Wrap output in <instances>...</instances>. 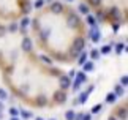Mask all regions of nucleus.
Listing matches in <instances>:
<instances>
[{
  "mask_svg": "<svg viewBox=\"0 0 128 120\" xmlns=\"http://www.w3.org/2000/svg\"><path fill=\"white\" fill-rule=\"evenodd\" d=\"M21 114H22V117H24V118H30V117H32V114L28 112V111H22Z\"/></svg>",
  "mask_w": 128,
  "mask_h": 120,
  "instance_id": "c85d7f7f",
  "label": "nucleus"
},
{
  "mask_svg": "<svg viewBox=\"0 0 128 120\" xmlns=\"http://www.w3.org/2000/svg\"><path fill=\"white\" fill-rule=\"evenodd\" d=\"M21 48H22V51H24V52H30V51H32V48H33L32 40L28 38V36H24V38H22V41H21Z\"/></svg>",
  "mask_w": 128,
  "mask_h": 120,
  "instance_id": "20e7f679",
  "label": "nucleus"
},
{
  "mask_svg": "<svg viewBox=\"0 0 128 120\" xmlns=\"http://www.w3.org/2000/svg\"><path fill=\"white\" fill-rule=\"evenodd\" d=\"M92 90H93V87L88 88V92H87V93H86V92H84V93H81V95H79V100H78V103H86V101H87V98H88V93H90Z\"/></svg>",
  "mask_w": 128,
  "mask_h": 120,
  "instance_id": "9b49d317",
  "label": "nucleus"
},
{
  "mask_svg": "<svg viewBox=\"0 0 128 120\" xmlns=\"http://www.w3.org/2000/svg\"><path fill=\"white\" fill-rule=\"evenodd\" d=\"M126 76H122V79H120V84H122V86H124V87H126Z\"/></svg>",
  "mask_w": 128,
  "mask_h": 120,
  "instance_id": "72a5a7b5",
  "label": "nucleus"
},
{
  "mask_svg": "<svg viewBox=\"0 0 128 120\" xmlns=\"http://www.w3.org/2000/svg\"><path fill=\"white\" fill-rule=\"evenodd\" d=\"M84 46H86V40L82 38V36H76L74 40H73V44H71V56L73 57H78L82 52Z\"/></svg>",
  "mask_w": 128,
  "mask_h": 120,
  "instance_id": "f257e3e1",
  "label": "nucleus"
},
{
  "mask_svg": "<svg viewBox=\"0 0 128 120\" xmlns=\"http://www.w3.org/2000/svg\"><path fill=\"white\" fill-rule=\"evenodd\" d=\"M87 22H88V26H95V19H93L90 14H87Z\"/></svg>",
  "mask_w": 128,
  "mask_h": 120,
  "instance_id": "393cba45",
  "label": "nucleus"
},
{
  "mask_svg": "<svg viewBox=\"0 0 128 120\" xmlns=\"http://www.w3.org/2000/svg\"><path fill=\"white\" fill-rule=\"evenodd\" d=\"M88 3H90L92 5V6H100V5H101V0H88Z\"/></svg>",
  "mask_w": 128,
  "mask_h": 120,
  "instance_id": "aec40b11",
  "label": "nucleus"
},
{
  "mask_svg": "<svg viewBox=\"0 0 128 120\" xmlns=\"http://www.w3.org/2000/svg\"><path fill=\"white\" fill-rule=\"evenodd\" d=\"M8 30H10V32H16V30H18V26H16V24H11V26L8 27Z\"/></svg>",
  "mask_w": 128,
  "mask_h": 120,
  "instance_id": "473e14b6",
  "label": "nucleus"
},
{
  "mask_svg": "<svg viewBox=\"0 0 128 120\" xmlns=\"http://www.w3.org/2000/svg\"><path fill=\"white\" fill-rule=\"evenodd\" d=\"M11 120H19V118H16V117H13V118H11Z\"/></svg>",
  "mask_w": 128,
  "mask_h": 120,
  "instance_id": "37998d69",
  "label": "nucleus"
},
{
  "mask_svg": "<svg viewBox=\"0 0 128 120\" xmlns=\"http://www.w3.org/2000/svg\"><path fill=\"white\" fill-rule=\"evenodd\" d=\"M6 96H8V95L5 93L3 90H0V98H2V100H6Z\"/></svg>",
  "mask_w": 128,
  "mask_h": 120,
  "instance_id": "e433bc0d",
  "label": "nucleus"
},
{
  "mask_svg": "<svg viewBox=\"0 0 128 120\" xmlns=\"http://www.w3.org/2000/svg\"><path fill=\"white\" fill-rule=\"evenodd\" d=\"M5 33H6V28H5L3 26H0V38H3Z\"/></svg>",
  "mask_w": 128,
  "mask_h": 120,
  "instance_id": "7c9ffc66",
  "label": "nucleus"
},
{
  "mask_svg": "<svg viewBox=\"0 0 128 120\" xmlns=\"http://www.w3.org/2000/svg\"><path fill=\"white\" fill-rule=\"evenodd\" d=\"M111 52V46H104L101 49V54H109Z\"/></svg>",
  "mask_w": 128,
  "mask_h": 120,
  "instance_id": "cd10ccee",
  "label": "nucleus"
},
{
  "mask_svg": "<svg viewBox=\"0 0 128 120\" xmlns=\"http://www.w3.org/2000/svg\"><path fill=\"white\" fill-rule=\"evenodd\" d=\"M104 18H106V16H104V11H98V13H96V19H98V21H103Z\"/></svg>",
  "mask_w": 128,
  "mask_h": 120,
  "instance_id": "5701e85b",
  "label": "nucleus"
},
{
  "mask_svg": "<svg viewBox=\"0 0 128 120\" xmlns=\"http://www.w3.org/2000/svg\"><path fill=\"white\" fill-rule=\"evenodd\" d=\"M108 18L112 19V21H119V19H120V10L117 6L109 8V11H108Z\"/></svg>",
  "mask_w": 128,
  "mask_h": 120,
  "instance_id": "39448f33",
  "label": "nucleus"
},
{
  "mask_svg": "<svg viewBox=\"0 0 128 120\" xmlns=\"http://www.w3.org/2000/svg\"><path fill=\"white\" fill-rule=\"evenodd\" d=\"M49 33H51L49 30H43V32H41V40H46V38H49Z\"/></svg>",
  "mask_w": 128,
  "mask_h": 120,
  "instance_id": "a878e982",
  "label": "nucleus"
},
{
  "mask_svg": "<svg viewBox=\"0 0 128 120\" xmlns=\"http://www.w3.org/2000/svg\"><path fill=\"white\" fill-rule=\"evenodd\" d=\"M122 49H124V46H122V44H119V46H117V52H122Z\"/></svg>",
  "mask_w": 128,
  "mask_h": 120,
  "instance_id": "58836bf2",
  "label": "nucleus"
},
{
  "mask_svg": "<svg viewBox=\"0 0 128 120\" xmlns=\"http://www.w3.org/2000/svg\"><path fill=\"white\" fill-rule=\"evenodd\" d=\"M41 60H43L46 65H52V60L49 58V57H46V56H41Z\"/></svg>",
  "mask_w": 128,
  "mask_h": 120,
  "instance_id": "4be33fe9",
  "label": "nucleus"
},
{
  "mask_svg": "<svg viewBox=\"0 0 128 120\" xmlns=\"http://www.w3.org/2000/svg\"><path fill=\"white\" fill-rule=\"evenodd\" d=\"M43 5H44V0H36V2L33 3V6H35V8H41Z\"/></svg>",
  "mask_w": 128,
  "mask_h": 120,
  "instance_id": "b1692460",
  "label": "nucleus"
},
{
  "mask_svg": "<svg viewBox=\"0 0 128 120\" xmlns=\"http://www.w3.org/2000/svg\"><path fill=\"white\" fill-rule=\"evenodd\" d=\"M124 92H125V88L122 87V86H117V87H116V95H122Z\"/></svg>",
  "mask_w": 128,
  "mask_h": 120,
  "instance_id": "412c9836",
  "label": "nucleus"
},
{
  "mask_svg": "<svg viewBox=\"0 0 128 120\" xmlns=\"http://www.w3.org/2000/svg\"><path fill=\"white\" fill-rule=\"evenodd\" d=\"M54 101L58 103V104L66 103V93H65V90H57V92L54 93Z\"/></svg>",
  "mask_w": 128,
  "mask_h": 120,
  "instance_id": "7ed1b4c3",
  "label": "nucleus"
},
{
  "mask_svg": "<svg viewBox=\"0 0 128 120\" xmlns=\"http://www.w3.org/2000/svg\"><path fill=\"white\" fill-rule=\"evenodd\" d=\"M92 70H93V63H92V62L84 63V73H86V71H92Z\"/></svg>",
  "mask_w": 128,
  "mask_h": 120,
  "instance_id": "a211bd4d",
  "label": "nucleus"
},
{
  "mask_svg": "<svg viewBox=\"0 0 128 120\" xmlns=\"http://www.w3.org/2000/svg\"><path fill=\"white\" fill-rule=\"evenodd\" d=\"M0 118H2V112H0Z\"/></svg>",
  "mask_w": 128,
  "mask_h": 120,
  "instance_id": "a18cd8bd",
  "label": "nucleus"
},
{
  "mask_svg": "<svg viewBox=\"0 0 128 120\" xmlns=\"http://www.w3.org/2000/svg\"><path fill=\"white\" fill-rule=\"evenodd\" d=\"M32 24H33V28H36V30L40 28V22H38V19H35V21H33Z\"/></svg>",
  "mask_w": 128,
  "mask_h": 120,
  "instance_id": "f704fd0d",
  "label": "nucleus"
},
{
  "mask_svg": "<svg viewBox=\"0 0 128 120\" xmlns=\"http://www.w3.org/2000/svg\"><path fill=\"white\" fill-rule=\"evenodd\" d=\"M109 120H117V118L116 117H109Z\"/></svg>",
  "mask_w": 128,
  "mask_h": 120,
  "instance_id": "79ce46f5",
  "label": "nucleus"
},
{
  "mask_svg": "<svg viewBox=\"0 0 128 120\" xmlns=\"http://www.w3.org/2000/svg\"><path fill=\"white\" fill-rule=\"evenodd\" d=\"M65 118H66V120H74V118H76V112L73 111V109H71V111H66Z\"/></svg>",
  "mask_w": 128,
  "mask_h": 120,
  "instance_id": "f8f14e48",
  "label": "nucleus"
},
{
  "mask_svg": "<svg viewBox=\"0 0 128 120\" xmlns=\"http://www.w3.org/2000/svg\"><path fill=\"white\" fill-rule=\"evenodd\" d=\"M62 11H63V5L60 2H54L51 5V13L52 14H62Z\"/></svg>",
  "mask_w": 128,
  "mask_h": 120,
  "instance_id": "0eeeda50",
  "label": "nucleus"
},
{
  "mask_svg": "<svg viewBox=\"0 0 128 120\" xmlns=\"http://www.w3.org/2000/svg\"><path fill=\"white\" fill-rule=\"evenodd\" d=\"M79 65H84V62H86V60H87V52H81L79 54Z\"/></svg>",
  "mask_w": 128,
  "mask_h": 120,
  "instance_id": "f3484780",
  "label": "nucleus"
},
{
  "mask_svg": "<svg viewBox=\"0 0 128 120\" xmlns=\"http://www.w3.org/2000/svg\"><path fill=\"white\" fill-rule=\"evenodd\" d=\"M101 111V104H96V106H93L92 109V112H100Z\"/></svg>",
  "mask_w": 128,
  "mask_h": 120,
  "instance_id": "2f4dec72",
  "label": "nucleus"
},
{
  "mask_svg": "<svg viewBox=\"0 0 128 120\" xmlns=\"http://www.w3.org/2000/svg\"><path fill=\"white\" fill-rule=\"evenodd\" d=\"M119 27H120L119 22H114V24H112V28H114V32H117V30H119Z\"/></svg>",
  "mask_w": 128,
  "mask_h": 120,
  "instance_id": "c9c22d12",
  "label": "nucleus"
},
{
  "mask_svg": "<svg viewBox=\"0 0 128 120\" xmlns=\"http://www.w3.org/2000/svg\"><path fill=\"white\" fill-rule=\"evenodd\" d=\"M116 98H117V95L116 93H108V96H106V101L112 104V103H116Z\"/></svg>",
  "mask_w": 128,
  "mask_h": 120,
  "instance_id": "ddd939ff",
  "label": "nucleus"
},
{
  "mask_svg": "<svg viewBox=\"0 0 128 120\" xmlns=\"http://www.w3.org/2000/svg\"><path fill=\"white\" fill-rule=\"evenodd\" d=\"M36 104L38 106H46V96H38V100H36Z\"/></svg>",
  "mask_w": 128,
  "mask_h": 120,
  "instance_id": "dca6fc26",
  "label": "nucleus"
},
{
  "mask_svg": "<svg viewBox=\"0 0 128 120\" xmlns=\"http://www.w3.org/2000/svg\"><path fill=\"white\" fill-rule=\"evenodd\" d=\"M35 120H43V118H40V117H38V118H35Z\"/></svg>",
  "mask_w": 128,
  "mask_h": 120,
  "instance_id": "c03bdc74",
  "label": "nucleus"
},
{
  "mask_svg": "<svg viewBox=\"0 0 128 120\" xmlns=\"http://www.w3.org/2000/svg\"><path fill=\"white\" fill-rule=\"evenodd\" d=\"M19 5H21L22 13H24V14H28V13H30L32 5H30V2H28V0H22V2H19Z\"/></svg>",
  "mask_w": 128,
  "mask_h": 120,
  "instance_id": "1a4fd4ad",
  "label": "nucleus"
},
{
  "mask_svg": "<svg viewBox=\"0 0 128 120\" xmlns=\"http://www.w3.org/2000/svg\"><path fill=\"white\" fill-rule=\"evenodd\" d=\"M79 11H81L82 14H86V16H87V14H88V5L81 3V5H79Z\"/></svg>",
  "mask_w": 128,
  "mask_h": 120,
  "instance_id": "4468645a",
  "label": "nucleus"
},
{
  "mask_svg": "<svg viewBox=\"0 0 128 120\" xmlns=\"http://www.w3.org/2000/svg\"><path fill=\"white\" fill-rule=\"evenodd\" d=\"M58 84H60V90H66V88H70L71 81L68 76H60L58 78Z\"/></svg>",
  "mask_w": 128,
  "mask_h": 120,
  "instance_id": "423d86ee",
  "label": "nucleus"
},
{
  "mask_svg": "<svg viewBox=\"0 0 128 120\" xmlns=\"http://www.w3.org/2000/svg\"><path fill=\"white\" fill-rule=\"evenodd\" d=\"M10 116H11V117H16V116H18V109L11 108V109H10Z\"/></svg>",
  "mask_w": 128,
  "mask_h": 120,
  "instance_id": "c756f323",
  "label": "nucleus"
},
{
  "mask_svg": "<svg viewBox=\"0 0 128 120\" xmlns=\"http://www.w3.org/2000/svg\"><path fill=\"white\" fill-rule=\"evenodd\" d=\"M90 57H92L93 60H95V58L100 57V52H98V51H92V52H90Z\"/></svg>",
  "mask_w": 128,
  "mask_h": 120,
  "instance_id": "bb28decb",
  "label": "nucleus"
},
{
  "mask_svg": "<svg viewBox=\"0 0 128 120\" xmlns=\"http://www.w3.org/2000/svg\"><path fill=\"white\" fill-rule=\"evenodd\" d=\"M74 78H76V82H74V88H73V90H78V87H79L81 84L86 81V79H87V76H86V73L82 71V73H79V74H76Z\"/></svg>",
  "mask_w": 128,
  "mask_h": 120,
  "instance_id": "6e6552de",
  "label": "nucleus"
},
{
  "mask_svg": "<svg viewBox=\"0 0 128 120\" xmlns=\"http://www.w3.org/2000/svg\"><path fill=\"white\" fill-rule=\"evenodd\" d=\"M81 120H90V114H86V116H82Z\"/></svg>",
  "mask_w": 128,
  "mask_h": 120,
  "instance_id": "4c0bfd02",
  "label": "nucleus"
},
{
  "mask_svg": "<svg viewBox=\"0 0 128 120\" xmlns=\"http://www.w3.org/2000/svg\"><path fill=\"white\" fill-rule=\"evenodd\" d=\"M28 22H30V19H28V18H24L22 21H21V28H26L28 26Z\"/></svg>",
  "mask_w": 128,
  "mask_h": 120,
  "instance_id": "6ab92c4d",
  "label": "nucleus"
},
{
  "mask_svg": "<svg viewBox=\"0 0 128 120\" xmlns=\"http://www.w3.org/2000/svg\"><path fill=\"white\" fill-rule=\"evenodd\" d=\"M119 118L126 120V108H120L119 109Z\"/></svg>",
  "mask_w": 128,
  "mask_h": 120,
  "instance_id": "2eb2a0df",
  "label": "nucleus"
},
{
  "mask_svg": "<svg viewBox=\"0 0 128 120\" xmlns=\"http://www.w3.org/2000/svg\"><path fill=\"white\" fill-rule=\"evenodd\" d=\"M68 2H73V0H68Z\"/></svg>",
  "mask_w": 128,
  "mask_h": 120,
  "instance_id": "49530a36",
  "label": "nucleus"
},
{
  "mask_svg": "<svg viewBox=\"0 0 128 120\" xmlns=\"http://www.w3.org/2000/svg\"><path fill=\"white\" fill-rule=\"evenodd\" d=\"M2 109H3V104H2V103H0V111H2Z\"/></svg>",
  "mask_w": 128,
  "mask_h": 120,
  "instance_id": "a19ab883",
  "label": "nucleus"
},
{
  "mask_svg": "<svg viewBox=\"0 0 128 120\" xmlns=\"http://www.w3.org/2000/svg\"><path fill=\"white\" fill-rule=\"evenodd\" d=\"M66 26L70 27V28H78V27H81V19L78 18L76 13H70V14H68V18H66Z\"/></svg>",
  "mask_w": 128,
  "mask_h": 120,
  "instance_id": "f03ea898",
  "label": "nucleus"
},
{
  "mask_svg": "<svg viewBox=\"0 0 128 120\" xmlns=\"http://www.w3.org/2000/svg\"><path fill=\"white\" fill-rule=\"evenodd\" d=\"M52 2V0H44V3H51Z\"/></svg>",
  "mask_w": 128,
  "mask_h": 120,
  "instance_id": "ea45409f",
  "label": "nucleus"
},
{
  "mask_svg": "<svg viewBox=\"0 0 128 120\" xmlns=\"http://www.w3.org/2000/svg\"><path fill=\"white\" fill-rule=\"evenodd\" d=\"M100 40H101L100 30H96V26H92V41L96 43V41H100Z\"/></svg>",
  "mask_w": 128,
  "mask_h": 120,
  "instance_id": "9d476101",
  "label": "nucleus"
}]
</instances>
